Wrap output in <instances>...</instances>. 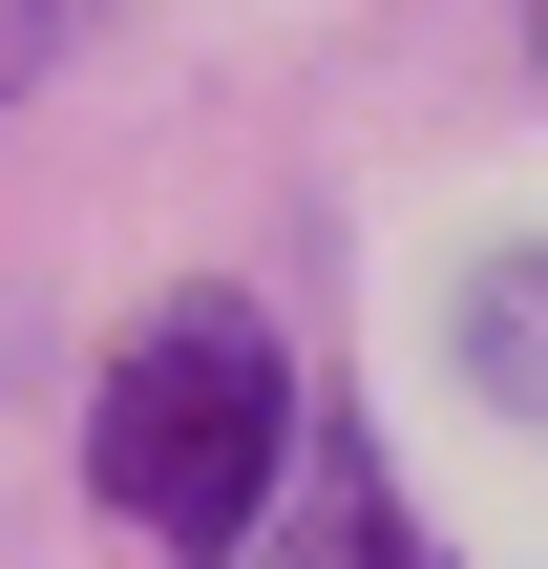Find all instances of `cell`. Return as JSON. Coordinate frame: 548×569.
Listing matches in <instances>:
<instances>
[{
    "mask_svg": "<svg viewBox=\"0 0 548 569\" xmlns=\"http://www.w3.org/2000/svg\"><path fill=\"white\" fill-rule=\"evenodd\" d=\"M275 465H317V443H296V359H275V317H253L232 274L148 296V317L106 338V401H84V486H106L169 569H211V549H253Z\"/></svg>",
    "mask_w": 548,
    "mask_h": 569,
    "instance_id": "1",
    "label": "cell"
},
{
    "mask_svg": "<svg viewBox=\"0 0 548 569\" xmlns=\"http://www.w3.org/2000/svg\"><path fill=\"white\" fill-rule=\"evenodd\" d=\"M422 338H444V380H465L486 422H528V443H548V232H486V253H444Z\"/></svg>",
    "mask_w": 548,
    "mask_h": 569,
    "instance_id": "2",
    "label": "cell"
},
{
    "mask_svg": "<svg viewBox=\"0 0 548 569\" xmlns=\"http://www.w3.org/2000/svg\"><path fill=\"white\" fill-rule=\"evenodd\" d=\"M275 569H444V549L401 528L380 443H317V465H296V549H275Z\"/></svg>",
    "mask_w": 548,
    "mask_h": 569,
    "instance_id": "3",
    "label": "cell"
},
{
    "mask_svg": "<svg viewBox=\"0 0 548 569\" xmlns=\"http://www.w3.org/2000/svg\"><path fill=\"white\" fill-rule=\"evenodd\" d=\"M528 42H548V0H528Z\"/></svg>",
    "mask_w": 548,
    "mask_h": 569,
    "instance_id": "4",
    "label": "cell"
}]
</instances>
